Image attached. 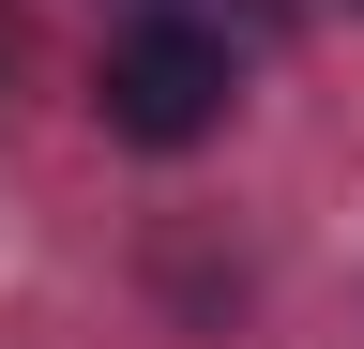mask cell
<instances>
[{
	"label": "cell",
	"mask_w": 364,
	"mask_h": 349,
	"mask_svg": "<svg viewBox=\"0 0 364 349\" xmlns=\"http://www.w3.org/2000/svg\"><path fill=\"white\" fill-rule=\"evenodd\" d=\"M91 107H107V137H136V152H198L228 122V31H198V16L122 31L107 76H91Z\"/></svg>",
	"instance_id": "6da1fadb"
},
{
	"label": "cell",
	"mask_w": 364,
	"mask_h": 349,
	"mask_svg": "<svg viewBox=\"0 0 364 349\" xmlns=\"http://www.w3.org/2000/svg\"><path fill=\"white\" fill-rule=\"evenodd\" d=\"M0 76H16V16H0Z\"/></svg>",
	"instance_id": "7a4b0ae2"
},
{
	"label": "cell",
	"mask_w": 364,
	"mask_h": 349,
	"mask_svg": "<svg viewBox=\"0 0 364 349\" xmlns=\"http://www.w3.org/2000/svg\"><path fill=\"white\" fill-rule=\"evenodd\" d=\"M349 16H364V0H349Z\"/></svg>",
	"instance_id": "3957f363"
}]
</instances>
